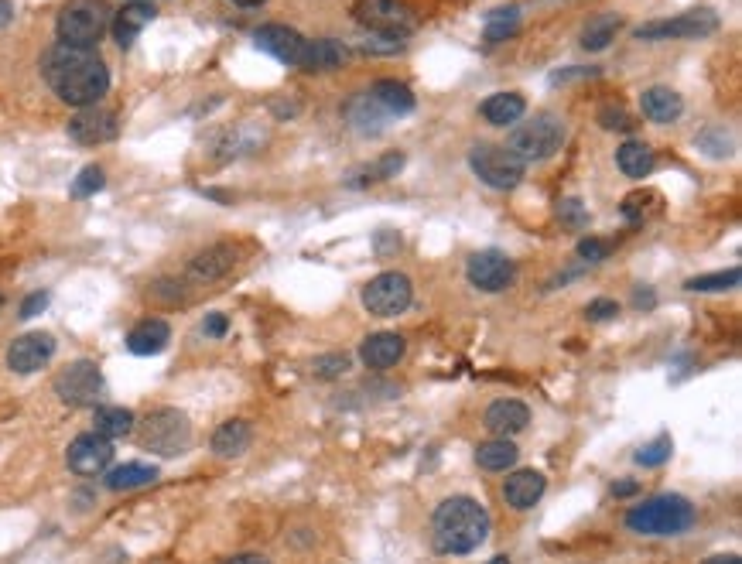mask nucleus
<instances>
[{"mask_svg": "<svg viewBox=\"0 0 742 564\" xmlns=\"http://www.w3.org/2000/svg\"><path fill=\"white\" fill-rule=\"evenodd\" d=\"M250 441H254L250 424L236 418V421L219 424V428L212 431V452H216L219 459H240V455L250 448Z\"/></svg>", "mask_w": 742, "mask_h": 564, "instance_id": "obj_27", "label": "nucleus"}, {"mask_svg": "<svg viewBox=\"0 0 742 564\" xmlns=\"http://www.w3.org/2000/svg\"><path fill=\"white\" fill-rule=\"evenodd\" d=\"M127 4H151V0H127Z\"/></svg>", "mask_w": 742, "mask_h": 564, "instance_id": "obj_57", "label": "nucleus"}, {"mask_svg": "<svg viewBox=\"0 0 742 564\" xmlns=\"http://www.w3.org/2000/svg\"><path fill=\"white\" fill-rule=\"evenodd\" d=\"M14 21V7L11 0H0V28H7V24Z\"/></svg>", "mask_w": 742, "mask_h": 564, "instance_id": "obj_53", "label": "nucleus"}, {"mask_svg": "<svg viewBox=\"0 0 742 564\" xmlns=\"http://www.w3.org/2000/svg\"><path fill=\"white\" fill-rule=\"evenodd\" d=\"M558 219L568 226V230H582V226H589V212H585V206L578 199H561Z\"/></svg>", "mask_w": 742, "mask_h": 564, "instance_id": "obj_42", "label": "nucleus"}, {"mask_svg": "<svg viewBox=\"0 0 742 564\" xmlns=\"http://www.w3.org/2000/svg\"><path fill=\"white\" fill-rule=\"evenodd\" d=\"M561 144H565V124L554 113H537V117L524 120V124H513L510 141L503 147L517 154L524 165H530V161L554 158L561 151Z\"/></svg>", "mask_w": 742, "mask_h": 564, "instance_id": "obj_5", "label": "nucleus"}, {"mask_svg": "<svg viewBox=\"0 0 742 564\" xmlns=\"http://www.w3.org/2000/svg\"><path fill=\"white\" fill-rule=\"evenodd\" d=\"M719 14L708 11V7H695V11L681 14V18H664V21H650L636 28V38L640 42H698V38H708L719 31Z\"/></svg>", "mask_w": 742, "mask_h": 564, "instance_id": "obj_7", "label": "nucleus"}, {"mask_svg": "<svg viewBox=\"0 0 742 564\" xmlns=\"http://www.w3.org/2000/svg\"><path fill=\"white\" fill-rule=\"evenodd\" d=\"M158 18V11H154V4H124L117 14H113L110 28H113V42L120 48H130L141 38V31L148 28V24Z\"/></svg>", "mask_w": 742, "mask_h": 564, "instance_id": "obj_19", "label": "nucleus"}, {"mask_svg": "<svg viewBox=\"0 0 742 564\" xmlns=\"http://www.w3.org/2000/svg\"><path fill=\"white\" fill-rule=\"evenodd\" d=\"M705 564H742V558L739 554H712Z\"/></svg>", "mask_w": 742, "mask_h": 564, "instance_id": "obj_54", "label": "nucleus"}, {"mask_svg": "<svg viewBox=\"0 0 742 564\" xmlns=\"http://www.w3.org/2000/svg\"><path fill=\"white\" fill-rule=\"evenodd\" d=\"M360 45H363V52H370V55H394L407 45V35H380V31H366V38Z\"/></svg>", "mask_w": 742, "mask_h": 564, "instance_id": "obj_40", "label": "nucleus"}, {"mask_svg": "<svg viewBox=\"0 0 742 564\" xmlns=\"http://www.w3.org/2000/svg\"><path fill=\"white\" fill-rule=\"evenodd\" d=\"M55 356V339L48 332H28V335H18V339L11 342V349H7V366H11L14 373H38L42 366L52 363Z\"/></svg>", "mask_w": 742, "mask_h": 564, "instance_id": "obj_15", "label": "nucleus"}, {"mask_svg": "<svg viewBox=\"0 0 742 564\" xmlns=\"http://www.w3.org/2000/svg\"><path fill=\"white\" fill-rule=\"evenodd\" d=\"M578 257L585 264H602L609 257V243L599 240V236H585V240H578Z\"/></svg>", "mask_w": 742, "mask_h": 564, "instance_id": "obj_43", "label": "nucleus"}, {"mask_svg": "<svg viewBox=\"0 0 742 564\" xmlns=\"http://www.w3.org/2000/svg\"><path fill=\"white\" fill-rule=\"evenodd\" d=\"M469 168L476 171L479 182H486L496 192H510L524 182V161L517 158L513 151L500 144H476L469 154Z\"/></svg>", "mask_w": 742, "mask_h": 564, "instance_id": "obj_8", "label": "nucleus"}, {"mask_svg": "<svg viewBox=\"0 0 742 564\" xmlns=\"http://www.w3.org/2000/svg\"><path fill=\"white\" fill-rule=\"evenodd\" d=\"M674 452V441L667 435H660L657 441H650V445H643L640 452H636V465H643V469H657V465H664L671 459Z\"/></svg>", "mask_w": 742, "mask_h": 564, "instance_id": "obj_39", "label": "nucleus"}, {"mask_svg": "<svg viewBox=\"0 0 742 564\" xmlns=\"http://www.w3.org/2000/svg\"><path fill=\"white\" fill-rule=\"evenodd\" d=\"M695 144L701 147V154H708V158H715V161H722V158H732V134L725 127H708V130H701V134L695 137Z\"/></svg>", "mask_w": 742, "mask_h": 564, "instance_id": "obj_37", "label": "nucleus"}, {"mask_svg": "<svg viewBox=\"0 0 742 564\" xmlns=\"http://www.w3.org/2000/svg\"><path fill=\"white\" fill-rule=\"evenodd\" d=\"M137 438H141V448H148V452L161 455V459H175V455H182L192 445V424L175 407H158V411H151L141 421Z\"/></svg>", "mask_w": 742, "mask_h": 564, "instance_id": "obj_6", "label": "nucleus"}, {"mask_svg": "<svg viewBox=\"0 0 742 564\" xmlns=\"http://www.w3.org/2000/svg\"><path fill=\"white\" fill-rule=\"evenodd\" d=\"M431 537L442 554H469L489 537V513L472 496H452L438 503L431 517Z\"/></svg>", "mask_w": 742, "mask_h": 564, "instance_id": "obj_2", "label": "nucleus"}, {"mask_svg": "<svg viewBox=\"0 0 742 564\" xmlns=\"http://www.w3.org/2000/svg\"><path fill=\"white\" fill-rule=\"evenodd\" d=\"M466 277H469L472 288L496 294V291L513 288V281H517V264H513L507 253H500V250H479L469 257Z\"/></svg>", "mask_w": 742, "mask_h": 564, "instance_id": "obj_11", "label": "nucleus"}, {"mask_svg": "<svg viewBox=\"0 0 742 564\" xmlns=\"http://www.w3.org/2000/svg\"><path fill=\"white\" fill-rule=\"evenodd\" d=\"M48 301H52V298H48V291H35V294H28V298H24L21 301V318H35V315H42L45 312V308H48Z\"/></svg>", "mask_w": 742, "mask_h": 564, "instance_id": "obj_47", "label": "nucleus"}, {"mask_svg": "<svg viewBox=\"0 0 742 564\" xmlns=\"http://www.w3.org/2000/svg\"><path fill=\"white\" fill-rule=\"evenodd\" d=\"M42 79L62 103L76 106V110L100 106L103 96L110 93V69L96 48L55 42L42 55Z\"/></svg>", "mask_w": 742, "mask_h": 564, "instance_id": "obj_1", "label": "nucleus"}, {"mask_svg": "<svg viewBox=\"0 0 742 564\" xmlns=\"http://www.w3.org/2000/svg\"><path fill=\"white\" fill-rule=\"evenodd\" d=\"M616 165L626 178H636V182H640V178H647L650 171L657 168V154L647 141H626V144H619V151H616Z\"/></svg>", "mask_w": 742, "mask_h": 564, "instance_id": "obj_29", "label": "nucleus"}, {"mask_svg": "<svg viewBox=\"0 0 742 564\" xmlns=\"http://www.w3.org/2000/svg\"><path fill=\"white\" fill-rule=\"evenodd\" d=\"M602 69H595V65H582V69H561V72H551L548 83L551 86H565V83H578V79H599Z\"/></svg>", "mask_w": 742, "mask_h": 564, "instance_id": "obj_45", "label": "nucleus"}, {"mask_svg": "<svg viewBox=\"0 0 742 564\" xmlns=\"http://www.w3.org/2000/svg\"><path fill=\"white\" fill-rule=\"evenodd\" d=\"M202 332H206L209 339H223V335L230 332V318H226L223 312H212V315H206V322H202Z\"/></svg>", "mask_w": 742, "mask_h": 564, "instance_id": "obj_49", "label": "nucleus"}, {"mask_svg": "<svg viewBox=\"0 0 742 564\" xmlns=\"http://www.w3.org/2000/svg\"><path fill=\"white\" fill-rule=\"evenodd\" d=\"M517 28H520V7L517 4L496 7V11H489L483 18V35H486L489 45L507 42V38L517 35Z\"/></svg>", "mask_w": 742, "mask_h": 564, "instance_id": "obj_32", "label": "nucleus"}, {"mask_svg": "<svg viewBox=\"0 0 742 564\" xmlns=\"http://www.w3.org/2000/svg\"><path fill=\"white\" fill-rule=\"evenodd\" d=\"M585 315H589V322H609V318L619 315V305L613 298H595V301H589Z\"/></svg>", "mask_w": 742, "mask_h": 564, "instance_id": "obj_46", "label": "nucleus"}, {"mask_svg": "<svg viewBox=\"0 0 742 564\" xmlns=\"http://www.w3.org/2000/svg\"><path fill=\"white\" fill-rule=\"evenodd\" d=\"M366 93H370V100L377 103L390 120H401V117H407V113H414L411 86L397 83V79H380V83H373Z\"/></svg>", "mask_w": 742, "mask_h": 564, "instance_id": "obj_23", "label": "nucleus"}, {"mask_svg": "<svg viewBox=\"0 0 742 564\" xmlns=\"http://www.w3.org/2000/svg\"><path fill=\"white\" fill-rule=\"evenodd\" d=\"M120 134V120L117 113L103 110V106H83L76 117L69 120V137L83 147H96L106 144Z\"/></svg>", "mask_w": 742, "mask_h": 564, "instance_id": "obj_14", "label": "nucleus"}, {"mask_svg": "<svg viewBox=\"0 0 742 564\" xmlns=\"http://www.w3.org/2000/svg\"><path fill=\"white\" fill-rule=\"evenodd\" d=\"M65 462H69V469L76 472V476H86V479L89 476H103V472L110 469V462H113V441L96 435V431H86V435H79L69 445Z\"/></svg>", "mask_w": 742, "mask_h": 564, "instance_id": "obj_12", "label": "nucleus"}, {"mask_svg": "<svg viewBox=\"0 0 742 564\" xmlns=\"http://www.w3.org/2000/svg\"><path fill=\"white\" fill-rule=\"evenodd\" d=\"M236 7H260V4H267V0H233Z\"/></svg>", "mask_w": 742, "mask_h": 564, "instance_id": "obj_55", "label": "nucleus"}, {"mask_svg": "<svg viewBox=\"0 0 742 564\" xmlns=\"http://www.w3.org/2000/svg\"><path fill=\"white\" fill-rule=\"evenodd\" d=\"M226 564H271V561H267L264 554H236V558Z\"/></svg>", "mask_w": 742, "mask_h": 564, "instance_id": "obj_52", "label": "nucleus"}, {"mask_svg": "<svg viewBox=\"0 0 742 564\" xmlns=\"http://www.w3.org/2000/svg\"><path fill=\"white\" fill-rule=\"evenodd\" d=\"M346 370H349L346 353H325V356H315V363H312V373L318 380H339Z\"/></svg>", "mask_w": 742, "mask_h": 564, "instance_id": "obj_41", "label": "nucleus"}, {"mask_svg": "<svg viewBox=\"0 0 742 564\" xmlns=\"http://www.w3.org/2000/svg\"><path fill=\"white\" fill-rule=\"evenodd\" d=\"M486 564H510V558H507V554H500V558H493V561H486Z\"/></svg>", "mask_w": 742, "mask_h": 564, "instance_id": "obj_56", "label": "nucleus"}, {"mask_svg": "<svg viewBox=\"0 0 742 564\" xmlns=\"http://www.w3.org/2000/svg\"><path fill=\"white\" fill-rule=\"evenodd\" d=\"M103 373L96 363H89V359H76V363H69L65 370L59 373V380H55V394H59L62 404L69 407H93L103 400Z\"/></svg>", "mask_w": 742, "mask_h": 564, "instance_id": "obj_10", "label": "nucleus"}, {"mask_svg": "<svg viewBox=\"0 0 742 564\" xmlns=\"http://www.w3.org/2000/svg\"><path fill=\"white\" fill-rule=\"evenodd\" d=\"M346 62V45H339L336 38H315L305 42V55H301L298 69L305 72H332Z\"/></svg>", "mask_w": 742, "mask_h": 564, "instance_id": "obj_28", "label": "nucleus"}, {"mask_svg": "<svg viewBox=\"0 0 742 564\" xmlns=\"http://www.w3.org/2000/svg\"><path fill=\"white\" fill-rule=\"evenodd\" d=\"M404 168V154L401 151H390L377 158L373 165H366L356 171V178H349V188H363V185H373V182H383V178H394L397 171Z\"/></svg>", "mask_w": 742, "mask_h": 564, "instance_id": "obj_35", "label": "nucleus"}, {"mask_svg": "<svg viewBox=\"0 0 742 564\" xmlns=\"http://www.w3.org/2000/svg\"><path fill=\"white\" fill-rule=\"evenodd\" d=\"M154 479H158V469H154V465H144V462H124V465L106 469V489H113V493H127V489L151 486Z\"/></svg>", "mask_w": 742, "mask_h": 564, "instance_id": "obj_30", "label": "nucleus"}, {"mask_svg": "<svg viewBox=\"0 0 742 564\" xmlns=\"http://www.w3.org/2000/svg\"><path fill=\"white\" fill-rule=\"evenodd\" d=\"M479 113H483V120L489 127H513L524 120L527 100L520 93H493L489 100H483Z\"/></svg>", "mask_w": 742, "mask_h": 564, "instance_id": "obj_26", "label": "nucleus"}, {"mask_svg": "<svg viewBox=\"0 0 742 564\" xmlns=\"http://www.w3.org/2000/svg\"><path fill=\"white\" fill-rule=\"evenodd\" d=\"M411 277L401 271H383L363 288V308L377 318H394L411 308Z\"/></svg>", "mask_w": 742, "mask_h": 564, "instance_id": "obj_9", "label": "nucleus"}, {"mask_svg": "<svg viewBox=\"0 0 742 564\" xmlns=\"http://www.w3.org/2000/svg\"><path fill=\"white\" fill-rule=\"evenodd\" d=\"M527 421H530V411L520 400H496V404L486 407V418H483V424L496 438L520 435V431L527 428Z\"/></svg>", "mask_w": 742, "mask_h": 564, "instance_id": "obj_20", "label": "nucleus"}, {"mask_svg": "<svg viewBox=\"0 0 742 564\" xmlns=\"http://www.w3.org/2000/svg\"><path fill=\"white\" fill-rule=\"evenodd\" d=\"M636 489H640L636 482L623 479V482H616V486H613V496H616V500H626V496H636Z\"/></svg>", "mask_w": 742, "mask_h": 564, "instance_id": "obj_50", "label": "nucleus"}, {"mask_svg": "<svg viewBox=\"0 0 742 564\" xmlns=\"http://www.w3.org/2000/svg\"><path fill=\"white\" fill-rule=\"evenodd\" d=\"M106 188V175L100 165H86L83 171L76 175V182H72V199H89V195L103 192Z\"/></svg>", "mask_w": 742, "mask_h": 564, "instance_id": "obj_38", "label": "nucleus"}, {"mask_svg": "<svg viewBox=\"0 0 742 564\" xmlns=\"http://www.w3.org/2000/svg\"><path fill=\"white\" fill-rule=\"evenodd\" d=\"M623 28V18L616 14H595V18L582 28V48L585 52H606L613 45V38Z\"/></svg>", "mask_w": 742, "mask_h": 564, "instance_id": "obj_31", "label": "nucleus"}, {"mask_svg": "<svg viewBox=\"0 0 742 564\" xmlns=\"http://www.w3.org/2000/svg\"><path fill=\"white\" fill-rule=\"evenodd\" d=\"M110 21L113 11L106 0H72L55 18V35H59L62 45L96 48L106 31H110Z\"/></svg>", "mask_w": 742, "mask_h": 564, "instance_id": "obj_4", "label": "nucleus"}, {"mask_svg": "<svg viewBox=\"0 0 742 564\" xmlns=\"http://www.w3.org/2000/svg\"><path fill=\"white\" fill-rule=\"evenodd\" d=\"M171 339V329L165 318H144L141 325H134L127 335V349L134 356H158L161 349L168 346Z\"/></svg>", "mask_w": 742, "mask_h": 564, "instance_id": "obj_25", "label": "nucleus"}, {"mask_svg": "<svg viewBox=\"0 0 742 564\" xmlns=\"http://www.w3.org/2000/svg\"><path fill=\"white\" fill-rule=\"evenodd\" d=\"M93 431L110 441L124 438L134 431V414L127 411V407H96L93 414Z\"/></svg>", "mask_w": 742, "mask_h": 564, "instance_id": "obj_33", "label": "nucleus"}, {"mask_svg": "<svg viewBox=\"0 0 742 564\" xmlns=\"http://www.w3.org/2000/svg\"><path fill=\"white\" fill-rule=\"evenodd\" d=\"M623 216L630 219V223H643V216H647V195H626L623 202Z\"/></svg>", "mask_w": 742, "mask_h": 564, "instance_id": "obj_48", "label": "nucleus"}, {"mask_svg": "<svg viewBox=\"0 0 742 564\" xmlns=\"http://www.w3.org/2000/svg\"><path fill=\"white\" fill-rule=\"evenodd\" d=\"M698 520L695 506H691L684 496L671 493V496H654L647 503H636L630 513H626V527L633 534L643 537H674L691 530Z\"/></svg>", "mask_w": 742, "mask_h": 564, "instance_id": "obj_3", "label": "nucleus"}, {"mask_svg": "<svg viewBox=\"0 0 742 564\" xmlns=\"http://www.w3.org/2000/svg\"><path fill=\"white\" fill-rule=\"evenodd\" d=\"M356 21L366 31H380V35H407L411 31V11L401 0H360L356 4Z\"/></svg>", "mask_w": 742, "mask_h": 564, "instance_id": "obj_13", "label": "nucleus"}, {"mask_svg": "<svg viewBox=\"0 0 742 564\" xmlns=\"http://www.w3.org/2000/svg\"><path fill=\"white\" fill-rule=\"evenodd\" d=\"M599 127L606 130H633V120L623 106H602L599 110Z\"/></svg>", "mask_w": 742, "mask_h": 564, "instance_id": "obj_44", "label": "nucleus"}, {"mask_svg": "<svg viewBox=\"0 0 742 564\" xmlns=\"http://www.w3.org/2000/svg\"><path fill=\"white\" fill-rule=\"evenodd\" d=\"M640 110H643V117L654 120V124H674L684 113V100L671 86H650V89H643V96H640Z\"/></svg>", "mask_w": 742, "mask_h": 564, "instance_id": "obj_21", "label": "nucleus"}, {"mask_svg": "<svg viewBox=\"0 0 742 564\" xmlns=\"http://www.w3.org/2000/svg\"><path fill=\"white\" fill-rule=\"evenodd\" d=\"M476 462L479 469L486 472H507L513 462H517V445L510 438H496V441H483L476 448Z\"/></svg>", "mask_w": 742, "mask_h": 564, "instance_id": "obj_34", "label": "nucleus"}, {"mask_svg": "<svg viewBox=\"0 0 742 564\" xmlns=\"http://www.w3.org/2000/svg\"><path fill=\"white\" fill-rule=\"evenodd\" d=\"M404 356V339L397 332H377L360 346V359L370 370H390Z\"/></svg>", "mask_w": 742, "mask_h": 564, "instance_id": "obj_24", "label": "nucleus"}, {"mask_svg": "<svg viewBox=\"0 0 742 564\" xmlns=\"http://www.w3.org/2000/svg\"><path fill=\"white\" fill-rule=\"evenodd\" d=\"M544 489H548V479L537 469H517L507 479V486H503V496H507L513 510H530L544 496Z\"/></svg>", "mask_w": 742, "mask_h": 564, "instance_id": "obj_22", "label": "nucleus"}, {"mask_svg": "<svg viewBox=\"0 0 742 564\" xmlns=\"http://www.w3.org/2000/svg\"><path fill=\"white\" fill-rule=\"evenodd\" d=\"M633 305L636 308H654V291H633Z\"/></svg>", "mask_w": 742, "mask_h": 564, "instance_id": "obj_51", "label": "nucleus"}, {"mask_svg": "<svg viewBox=\"0 0 742 564\" xmlns=\"http://www.w3.org/2000/svg\"><path fill=\"white\" fill-rule=\"evenodd\" d=\"M254 45L281 65H295V69L301 65V55H305V38L295 28H288V24H264V28H257Z\"/></svg>", "mask_w": 742, "mask_h": 564, "instance_id": "obj_16", "label": "nucleus"}, {"mask_svg": "<svg viewBox=\"0 0 742 564\" xmlns=\"http://www.w3.org/2000/svg\"><path fill=\"white\" fill-rule=\"evenodd\" d=\"M342 117H346V124L360 137H377L390 127V117L370 100V93H356L353 100L342 106Z\"/></svg>", "mask_w": 742, "mask_h": 564, "instance_id": "obj_18", "label": "nucleus"}, {"mask_svg": "<svg viewBox=\"0 0 742 564\" xmlns=\"http://www.w3.org/2000/svg\"><path fill=\"white\" fill-rule=\"evenodd\" d=\"M742 271L739 267H729V271H715V274H698L688 281V291H701V294H712V291H732L739 288Z\"/></svg>", "mask_w": 742, "mask_h": 564, "instance_id": "obj_36", "label": "nucleus"}, {"mask_svg": "<svg viewBox=\"0 0 742 564\" xmlns=\"http://www.w3.org/2000/svg\"><path fill=\"white\" fill-rule=\"evenodd\" d=\"M236 267V247L233 243H216V247H206L202 253H195L189 260V281L195 284H212L219 277H226Z\"/></svg>", "mask_w": 742, "mask_h": 564, "instance_id": "obj_17", "label": "nucleus"}]
</instances>
